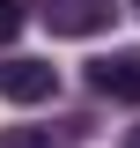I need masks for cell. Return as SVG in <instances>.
<instances>
[{
  "mask_svg": "<svg viewBox=\"0 0 140 148\" xmlns=\"http://www.w3.org/2000/svg\"><path fill=\"white\" fill-rule=\"evenodd\" d=\"M0 96L7 104H52L59 96V67L52 59H0Z\"/></svg>",
  "mask_w": 140,
  "mask_h": 148,
  "instance_id": "cell-1",
  "label": "cell"
},
{
  "mask_svg": "<svg viewBox=\"0 0 140 148\" xmlns=\"http://www.w3.org/2000/svg\"><path fill=\"white\" fill-rule=\"evenodd\" d=\"M37 15H44V30H52V37H103L118 8H111V0H44Z\"/></svg>",
  "mask_w": 140,
  "mask_h": 148,
  "instance_id": "cell-2",
  "label": "cell"
},
{
  "mask_svg": "<svg viewBox=\"0 0 140 148\" xmlns=\"http://www.w3.org/2000/svg\"><path fill=\"white\" fill-rule=\"evenodd\" d=\"M88 89L96 96H118V104H140V45L133 52H103L88 67Z\"/></svg>",
  "mask_w": 140,
  "mask_h": 148,
  "instance_id": "cell-3",
  "label": "cell"
},
{
  "mask_svg": "<svg viewBox=\"0 0 140 148\" xmlns=\"http://www.w3.org/2000/svg\"><path fill=\"white\" fill-rule=\"evenodd\" d=\"M0 148H52V133H44V126H7Z\"/></svg>",
  "mask_w": 140,
  "mask_h": 148,
  "instance_id": "cell-4",
  "label": "cell"
},
{
  "mask_svg": "<svg viewBox=\"0 0 140 148\" xmlns=\"http://www.w3.org/2000/svg\"><path fill=\"white\" fill-rule=\"evenodd\" d=\"M22 15H30V8H22V0H0V45H7V37L22 30Z\"/></svg>",
  "mask_w": 140,
  "mask_h": 148,
  "instance_id": "cell-5",
  "label": "cell"
},
{
  "mask_svg": "<svg viewBox=\"0 0 140 148\" xmlns=\"http://www.w3.org/2000/svg\"><path fill=\"white\" fill-rule=\"evenodd\" d=\"M125 148H140V126H133V133H125Z\"/></svg>",
  "mask_w": 140,
  "mask_h": 148,
  "instance_id": "cell-6",
  "label": "cell"
},
{
  "mask_svg": "<svg viewBox=\"0 0 140 148\" xmlns=\"http://www.w3.org/2000/svg\"><path fill=\"white\" fill-rule=\"evenodd\" d=\"M133 15H140V0H133Z\"/></svg>",
  "mask_w": 140,
  "mask_h": 148,
  "instance_id": "cell-7",
  "label": "cell"
}]
</instances>
